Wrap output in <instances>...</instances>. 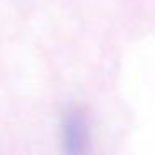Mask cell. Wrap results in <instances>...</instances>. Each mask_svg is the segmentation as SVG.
I'll use <instances>...</instances> for the list:
<instances>
[{"label": "cell", "instance_id": "6da1fadb", "mask_svg": "<svg viewBox=\"0 0 155 155\" xmlns=\"http://www.w3.org/2000/svg\"><path fill=\"white\" fill-rule=\"evenodd\" d=\"M87 124L80 112L74 110L67 115L64 124V143L67 153H82L87 143Z\"/></svg>", "mask_w": 155, "mask_h": 155}]
</instances>
